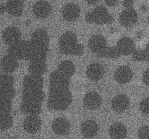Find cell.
Segmentation results:
<instances>
[{
	"mask_svg": "<svg viewBox=\"0 0 149 139\" xmlns=\"http://www.w3.org/2000/svg\"><path fill=\"white\" fill-rule=\"evenodd\" d=\"M88 3L90 5H95L97 2V1H87Z\"/></svg>",
	"mask_w": 149,
	"mask_h": 139,
	"instance_id": "obj_40",
	"label": "cell"
},
{
	"mask_svg": "<svg viewBox=\"0 0 149 139\" xmlns=\"http://www.w3.org/2000/svg\"><path fill=\"white\" fill-rule=\"evenodd\" d=\"M21 34L16 27L11 26L7 28L3 31V38L4 42L9 46L20 40Z\"/></svg>",
	"mask_w": 149,
	"mask_h": 139,
	"instance_id": "obj_10",
	"label": "cell"
},
{
	"mask_svg": "<svg viewBox=\"0 0 149 139\" xmlns=\"http://www.w3.org/2000/svg\"><path fill=\"white\" fill-rule=\"evenodd\" d=\"M13 123V118L10 114L0 113V128L2 130L8 129Z\"/></svg>",
	"mask_w": 149,
	"mask_h": 139,
	"instance_id": "obj_30",
	"label": "cell"
},
{
	"mask_svg": "<svg viewBox=\"0 0 149 139\" xmlns=\"http://www.w3.org/2000/svg\"><path fill=\"white\" fill-rule=\"evenodd\" d=\"M31 44V41L20 40L9 46L8 54L17 59L29 60Z\"/></svg>",
	"mask_w": 149,
	"mask_h": 139,
	"instance_id": "obj_4",
	"label": "cell"
},
{
	"mask_svg": "<svg viewBox=\"0 0 149 139\" xmlns=\"http://www.w3.org/2000/svg\"><path fill=\"white\" fill-rule=\"evenodd\" d=\"M81 131L82 135L88 138H92L98 133L99 127L95 121L88 120L84 121L81 124Z\"/></svg>",
	"mask_w": 149,
	"mask_h": 139,
	"instance_id": "obj_12",
	"label": "cell"
},
{
	"mask_svg": "<svg viewBox=\"0 0 149 139\" xmlns=\"http://www.w3.org/2000/svg\"><path fill=\"white\" fill-rule=\"evenodd\" d=\"M106 45V41L102 36L94 35L90 38L88 42V46L92 51L96 53L103 49Z\"/></svg>",
	"mask_w": 149,
	"mask_h": 139,
	"instance_id": "obj_24",
	"label": "cell"
},
{
	"mask_svg": "<svg viewBox=\"0 0 149 139\" xmlns=\"http://www.w3.org/2000/svg\"><path fill=\"white\" fill-rule=\"evenodd\" d=\"M83 103L87 109L91 110L97 108L101 103V98L97 93L91 92L86 93L84 97Z\"/></svg>",
	"mask_w": 149,
	"mask_h": 139,
	"instance_id": "obj_19",
	"label": "cell"
},
{
	"mask_svg": "<svg viewBox=\"0 0 149 139\" xmlns=\"http://www.w3.org/2000/svg\"><path fill=\"white\" fill-rule=\"evenodd\" d=\"M43 78L41 76L32 74L25 76L23 80L24 87L33 89H42Z\"/></svg>",
	"mask_w": 149,
	"mask_h": 139,
	"instance_id": "obj_18",
	"label": "cell"
},
{
	"mask_svg": "<svg viewBox=\"0 0 149 139\" xmlns=\"http://www.w3.org/2000/svg\"><path fill=\"white\" fill-rule=\"evenodd\" d=\"M5 8L9 14L15 16H20L23 12V3L20 0H9L6 3Z\"/></svg>",
	"mask_w": 149,
	"mask_h": 139,
	"instance_id": "obj_23",
	"label": "cell"
},
{
	"mask_svg": "<svg viewBox=\"0 0 149 139\" xmlns=\"http://www.w3.org/2000/svg\"><path fill=\"white\" fill-rule=\"evenodd\" d=\"M52 128L54 132L58 135H67L69 133L70 124L66 118L59 117L53 121Z\"/></svg>",
	"mask_w": 149,
	"mask_h": 139,
	"instance_id": "obj_7",
	"label": "cell"
},
{
	"mask_svg": "<svg viewBox=\"0 0 149 139\" xmlns=\"http://www.w3.org/2000/svg\"><path fill=\"white\" fill-rule=\"evenodd\" d=\"M114 77L116 81L120 84H124L129 82L132 77L131 69L126 66L118 67L114 72Z\"/></svg>",
	"mask_w": 149,
	"mask_h": 139,
	"instance_id": "obj_17",
	"label": "cell"
},
{
	"mask_svg": "<svg viewBox=\"0 0 149 139\" xmlns=\"http://www.w3.org/2000/svg\"><path fill=\"white\" fill-rule=\"evenodd\" d=\"M15 82L14 78L7 74L0 76V88L13 87Z\"/></svg>",
	"mask_w": 149,
	"mask_h": 139,
	"instance_id": "obj_32",
	"label": "cell"
},
{
	"mask_svg": "<svg viewBox=\"0 0 149 139\" xmlns=\"http://www.w3.org/2000/svg\"><path fill=\"white\" fill-rule=\"evenodd\" d=\"M67 90H49L48 105L51 109L65 110L71 101L70 95Z\"/></svg>",
	"mask_w": 149,
	"mask_h": 139,
	"instance_id": "obj_2",
	"label": "cell"
},
{
	"mask_svg": "<svg viewBox=\"0 0 149 139\" xmlns=\"http://www.w3.org/2000/svg\"><path fill=\"white\" fill-rule=\"evenodd\" d=\"M41 125V120L36 115H30L24 119L23 126L26 132L33 133L39 130Z\"/></svg>",
	"mask_w": 149,
	"mask_h": 139,
	"instance_id": "obj_11",
	"label": "cell"
},
{
	"mask_svg": "<svg viewBox=\"0 0 149 139\" xmlns=\"http://www.w3.org/2000/svg\"><path fill=\"white\" fill-rule=\"evenodd\" d=\"M31 42L29 60L46 61L48 52V45H38Z\"/></svg>",
	"mask_w": 149,
	"mask_h": 139,
	"instance_id": "obj_8",
	"label": "cell"
},
{
	"mask_svg": "<svg viewBox=\"0 0 149 139\" xmlns=\"http://www.w3.org/2000/svg\"><path fill=\"white\" fill-rule=\"evenodd\" d=\"M44 96L42 89H33L23 87L22 99L40 103Z\"/></svg>",
	"mask_w": 149,
	"mask_h": 139,
	"instance_id": "obj_14",
	"label": "cell"
},
{
	"mask_svg": "<svg viewBox=\"0 0 149 139\" xmlns=\"http://www.w3.org/2000/svg\"><path fill=\"white\" fill-rule=\"evenodd\" d=\"M33 11L34 14L38 17L45 18L50 15L52 6L50 3L47 1H40L34 4Z\"/></svg>",
	"mask_w": 149,
	"mask_h": 139,
	"instance_id": "obj_9",
	"label": "cell"
},
{
	"mask_svg": "<svg viewBox=\"0 0 149 139\" xmlns=\"http://www.w3.org/2000/svg\"><path fill=\"white\" fill-rule=\"evenodd\" d=\"M149 127L148 125L141 127L138 132V137L140 139H149Z\"/></svg>",
	"mask_w": 149,
	"mask_h": 139,
	"instance_id": "obj_36",
	"label": "cell"
},
{
	"mask_svg": "<svg viewBox=\"0 0 149 139\" xmlns=\"http://www.w3.org/2000/svg\"><path fill=\"white\" fill-rule=\"evenodd\" d=\"M50 77V90H68V77L62 75L57 71L52 73Z\"/></svg>",
	"mask_w": 149,
	"mask_h": 139,
	"instance_id": "obj_5",
	"label": "cell"
},
{
	"mask_svg": "<svg viewBox=\"0 0 149 139\" xmlns=\"http://www.w3.org/2000/svg\"><path fill=\"white\" fill-rule=\"evenodd\" d=\"M31 38V41L34 44L48 45L49 36L48 32L45 29H39L35 30L33 32Z\"/></svg>",
	"mask_w": 149,
	"mask_h": 139,
	"instance_id": "obj_25",
	"label": "cell"
},
{
	"mask_svg": "<svg viewBox=\"0 0 149 139\" xmlns=\"http://www.w3.org/2000/svg\"><path fill=\"white\" fill-rule=\"evenodd\" d=\"M6 9L5 7L1 4L0 5V14H3Z\"/></svg>",
	"mask_w": 149,
	"mask_h": 139,
	"instance_id": "obj_41",
	"label": "cell"
},
{
	"mask_svg": "<svg viewBox=\"0 0 149 139\" xmlns=\"http://www.w3.org/2000/svg\"><path fill=\"white\" fill-rule=\"evenodd\" d=\"M20 109L26 114L36 115L41 111V106L40 103L22 99Z\"/></svg>",
	"mask_w": 149,
	"mask_h": 139,
	"instance_id": "obj_20",
	"label": "cell"
},
{
	"mask_svg": "<svg viewBox=\"0 0 149 139\" xmlns=\"http://www.w3.org/2000/svg\"><path fill=\"white\" fill-rule=\"evenodd\" d=\"M99 57H105L114 59L118 58L120 54L116 47L105 46L96 53Z\"/></svg>",
	"mask_w": 149,
	"mask_h": 139,
	"instance_id": "obj_28",
	"label": "cell"
},
{
	"mask_svg": "<svg viewBox=\"0 0 149 139\" xmlns=\"http://www.w3.org/2000/svg\"><path fill=\"white\" fill-rule=\"evenodd\" d=\"M12 101L0 99V113L10 114L12 110Z\"/></svg>",
	"mask_w": 149,
	"mask_h": 139,
	"instance_id": "obj_34",
	"label": "cell"
},
{
	"mask_svg": "<svg viewBox=\"0 0 149 139\" xmlns=\"http://www.w3.org/2000/svg\"><path fill=\"white\" fill-rule=\"evenodd\" d=\"M111 104L113 109L115 111L122 113L126 111L129 108L130 100L126 96L119 94L113 98Z\"/></svg>",
	"mask_w": 149,
	"mask_h": 139,
	"instance_id": "obj_13",
	"label": "cell"
},
{
	"mask_svg": "<svg viewBox=\"0 0 149 139\" xmlns=\"http://www.w3.org/2000/svg\"><path fill=\"white\" fill-rule=\"evenodd\" d=\"M81 9L77 4L69 3L65 5L62 10V14L64 19L69 22H73L79 17Z\"/></svg>",
	"mask_w": 149,
	"mask_h": 139,
	"instance_id": "obj_6",
	"label": "cell"
},
{
	"mask_svg": "<svg viewBox=\"0 0 149 139\" xmlns=\"http://www.w3.org/2000/svg\"><path fill=\"white\" fill-rule=\"evenodd\" d=\"M104 72V69L100 64L94 63L88 66L87 74L90 80L95 82L99 80L102 78Z\"/></svg>",
	"mask_w": 149,
	"mask_h": 139,
	"instance_id": "obj_26",
	"label": "cell"
},
{
	"mask_svg": "<svg viewBox=\"0 0 149 139\" xmlns=\"http://www.w3.org/2000/svg\"><path fill=\"white\" fill-rule=\"evenodd\" d=\"M74 68L72 63L70 61L65 60L62 61L58 64L57 71L62 75L68 77Z\"/></svg>",
	"mask_w": 149,
	"mask_h": 139,
	"instance_id": "obj_29",
	"label": "cell"
},
{
	"mask_svg": "<svg viewBox=\"0 0 149 139\" xmlns=\"http://www.w3.org/2000/svg\"><path fill=\"white\" fill-rule=\"evenodd\" d=\"M76 35L73 32L68 31L59 38L60 52L63 54L81 56L84 53L83 46L77 43Z\"/></svg>",
	"mask_w": 149,
	"mask_h": 139,
	"instance_id": "obj_1",
	"label": "cell"
},
{
	"mask_svg": "<svg viewBox=\"0 0 149 139\" xmlns=\"http://www.w3.org/2000/svg\"><path fill=\"white\" fill-rule=\"evenodd\" d=\"M132 58L135 61H148L149 54L144 50H136L133 52Z\"/></svg>",
	"mask_w": 149,
	"mask_h": 139,
	"instance_id": "obj_33",
	"label": "cell"
},
{
	"mask_svg": "<svg viewBox=\"0 0 149 139\" xmlns=\"http://www.w3.org/2000/svg\"><path fill=\"white\" fill-rule=\"evenodd\" d=\"M133 1H125L123 3L124 6L126 9H131L133 6Z\"/></svg>",
	"mask_w": 149,
	"mask_h": 139,
	"instance_id": "obj_38",
	"label": "cell"
},
{
	"mask_svg": "<svg viewBox=\"0 0 149 139\" xmlns=\"http://www.w3.org/2000/svg\"><path fill=\"white\" fill-rule=\"evenodd\" d=\"M46 68V61L42 60L31 61L28 67L31 74L40 76L45 71Z\"/></svg>",
	"mask_w": 149,
	"mask_h": 139,
	"instance_id": "obj_27",
	"label": "cell"
},
{
	"mask_svg": "<svg viewBox=\"0 0 149 139\" xmlns=\"http://www.w3.org/2000/svg\"><path fill=\"white\" fill-rule=\"evenodd\" d=\"M105 4L109 6H115L118 5V3L116 1H104Z\"/></svg>",
	"mask_w": 149,
	"mask_h": 139,
	"instance_id": "obj_39",
	"label": "cell"
},
{
	"mask_svg": "<svg viewBox=\"0 0 149 139\" xmlns=\"http://www.w3.org/2000/svg\"><path fill=\"white\" fill-rule=\"evenodd\" d=\"M109 134L113 139H124L127 134V130L126 127L120 122H116L110 126Z\"/></svg>",
	"mask_w": 149,
	"mask_h": 139,
	"instance_id": "obj_22",
	"label": "cell"
},
{
	"mask_svg": "<svg viewBox=\"0 0 149 139\" xmlns=\"http://www.w3.org/2000/svg\"><path fill=\"white\" fill-rule=\"evenodd\" d=\"M15 94L13 87L0 88V99L12 101Z\"/></svg>",
	"mask_w": 149,
	"mask_h": 139,
	"instance_id": "obj_31",
	"label": "cell"
},
{
	"mask_svg": "<svg viewBox=\"0 0 149 139\" xmlns=\"http://www.w3.org/2000/svg\"><path fill=\"white\" fill-rule=\"evenodd\" d=\"M135 47L134 43L132 40L125 37L119 41L116 48L120 54L127 55L133 52Z\"/></svg>",
	"mask_w": 149,
	"mask_h": 139,
	"instance_id": "obj_16",
	"label": "cell"
},
{
	"mask_svg": "<svg viewBox=\"0 0 149 139\" xmlns=\"http://www.w3.org/2000/svg\"><path fill=\"white\" fill-rule=\"evenodd\" d=\"M85 20L88 23H94L99 25L110 24L113 21V17L107 9L103 6H97L92 11L86 14Z\"/></svg>",
	"mask_w": 149,
	"mask_h": 139,
	"instance_id": "obj_3",
	"label": "cell"
},
{
	"mask_svg": "<svg viewBox=\"0 0 149 139\" xmlns=\"http://www.w3.org/2000/svg\"><path fill=\"white\" fill-rule=\"evenodd\" d=\"M149 69H148L146 70L144 72L143 78V81L146 85L147 86L149 85Z\"/></svg>",
	"mask_w": 149,
	"mask_h": 139,
	"instance_id": "obj_37",
	"label": "cell"
},
{
	"mask_svg": "<svg viewBox=\"0 0 149 139\" xmlns=\"http://www.w3.org/2000/svg\"><path fill=\"white\" fill-rule=\"evenodd\" d=\"M137 15L134 10L131 9H126L121 13L120 19L122 24L125 26L130 27L136 22Z\"/></svg>",
	"mask_w": 149,
	"mask_h": 139,
	"instance_id": "obj_21",
	"label": "cell"
},
{
	"mask_svg": "<svg viewBox=\"0 0 149 139\" xmlns=\"http://www.w3.org/2000/svg\"><path fill=\"white\" fill-rule=\"evenodd\" d=\"M17 59L8 54L5 56L0 61V67L6 73H10L14 71L18 67Z\"/></svg>",
	"mask_w": 149,
	"mask_h": 139,
	"instance_id": "obj_15",
	"label": "cell"
},
{
	"mask_svg": "<svg viewBox=\"0 0 149 139\" xmlns=\"http://www.w3.org/2000/svg\"><path fill=\"white\" fill-rule=\"evenodd\" d=\"M141 111L145 114L148 115L149 114V98L148 97L144 98L140 105Z\"/></svg>",
	"mask_w": 149,
	"mask_h": 139,
	"instance_id": "obj_35",
	"label": "cell"
}]
</instances>
